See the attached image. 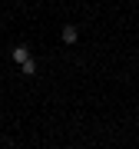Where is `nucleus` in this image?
Wrapping results in <instances>:
<instances>
[{"label":"nucleus","instance_id":"obj_1","mask_svg":"<svg viewBox=\"0 0 139 149\" xmlns=\"http://www.w3.org/2000/svg\"><path fill=\"white\" fill-rule=\"evenodd\" d=\"M60 37H63V43H66V47H73V43L80 40V30H76L73 23H66V27H63V33H60Z\"/></svg>","mask_w":139,"mask_h":149},{"label":"nucleus","instance_id":"obj_2","mask_svg":"<svg viewBox=\"0 0 139 149\" xmlns=\"http://www.w3.org/2000/svg\"><path fill=\"white\" fill-rule=\"evenodd\" d=\"M10 56H13V63L20 66L23 60H30V47H13V50H10Z\"/></svg>","mask_w":139,"mask_h":149},{"label":"nucleus","instance_id":"obj_3","mask_svg":"<svg viewBox=\"0 0 139 149\" xmlns=\"http://www.w3.org/2000/svg\"><path fill=\"white\" fill-rule=\"evenodd\" d=\"M20 73H23V76H37V60H33V56L23 60V63H20Z\"/></svg>","mask_w":139,"mask_h":149}]
</instances>
